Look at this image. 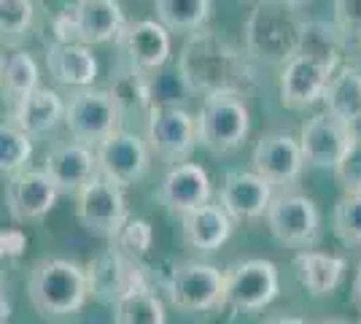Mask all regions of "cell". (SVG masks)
I'll use <instances>...</instances> for the list:
<instances>
[{
  "mask_svg": "<svg viewBox=\"0 0 361 324\" xmlns=\"http://www.w3.org/2000/svg\"><path fill=\"white\" fill-rule=\"evenodd\" d=\"M32 0H0V38L6 47H16L32 28Z\"/></svg>",
  "mask_w": 361,
  "mask_h": 324,
  "instance_id": "d6a6232c",
  "label": "cell"
},
{
  "mask_svg": "<svg viewBox=\"0 0 361 324\" xmlns=\"http://www.w3.org/2000/svg\"><path fill=\"white\" fill-rule=\"evenodd\" d=\"M226 306L243 313H259L281 292L278 265L264 257L238 260L226 265Z\"/></svg>",
  "mask_w": 361,
  "mask_h": 324,
  "instance_id": "9c48e42d",
  "label": "cell"
},
{
  "mask_svg": "<svg viewBox=\"0 0 361 324\" xmlns=\"http://www.w3.org/2000/svg\"><path fill=\"white\" fill-rule=\"evenodd\" d=\"M121 122L124 116L108 90H94V87L75 90L65 108V127L71 138L90 143L94 149L114 133H119Z\"/></svg>",
  "mask_w": 361,
  "mask_h": 324,
  "instance_id": "52a82bcc",
  "label": "cell"
},
{
  "mask_svg": "<svg viewBox=\"0 0 361 324\" xmlns=\"http://www.w3.org/2000/svg\"><path fill=\"white\" fill-rule=\"evenodd\" d=\"M114 324H167L165 303L149 284L135 287L114 303Z\"/></svg>",
  "mask_w": 361,
  "mask_h": 324,
  "instance_id": "83f0119b",
  "label": "cell"
},
{
  "mask_svg": "<svg viewBox=\"0 0 361 324\" xmlns=\"http://www.w3.org/2000/svg\"><path fill=\"white\" fill-rule=\"evenodd\" d=\"M334 68L326 62L316 60L310 54H294L291 60L281 68L278 78V92H281V106L288 111H305L324 100V92L329 87Z\"/></svg>",
  "mask_w": 361,
  "mask_h": 324,
  "instance_id": "4fadbf2b",
  "label": "cell"
},
{
  "mask_svg": "<svg viewBox=\"0 0 361 324\" xmlns=\"http://www.w3.org/2000/svg\"><path fill=\"white\" fill-rule=\"evenodd\" d=\"M44 170L51 176V181L57 184L62 195H73V198L100 176L94 146L75 138L51 146L44 160Z\"/></svg>",
  "mask_w": 361,
  "mask_h": 324,
  "instance_id": "e0dca14e",
  "label": "cell"
},
{
  "mask_svg": "<svg viewBox=\"0 0 361 324\" xmlns=\"http://www.w3.org/2000/svg\"><path fill=\"white\" fill-rule=\"evenodd\" d=\"M186 95H195L189 90V84L180 76L178 65L170 73H151V97L154 106H178L180 100H186Z\"/></svg>",
  "mask_w": 361,
  "mask_h": 324,
  "instance_id": "d590c367",
  "label": "cell"
},
{
  "mask_svg": "<svg viewBox=\"0 0 361 324\" xmlns=\"http://www.w3.org/2000/svg\"><path fill=\"white\" fill-rule=\"evenodd\" d=\"M151 244H154V227L140 216H130L121 232L114 238V246L130 254L133 260H143L151 251Z\"/></svg>",
  "mask_w": 361,
  "mask_h": 324,
  "instance_id": "e575fe53",
  "label": "cell"
},
{
  "mask_svg": "<svg viewBox=\"0 0 361 324\" xmlns=\"http://www.w3.org/2000/svg\"><path fill=\"white\" fill-rule=\"evenodd\" d=\"M32 160V136L14 122H3L0 127V170L3 176H14L25 170Z\"/></svg>",
  "mask_w": 361,
  "mask_h": 324,
  "instance_id": "1f68e13d",
  "label": "cell"
},
{
  "mask_svg": "<svg viewBox=\"0 0 361 324\" xmlns=\"http://www.w3.org/2000/svg\"><path fill=\"white\" fill-rule=\"evenodd\" d=\"M178 71L195 95H211L219 90L245 92L254 76L240 49L205 28L189 32L178 54Z\"/></svg>",
  "mask_w": 361,
  "mask_h": 324,
  "instance_id": "6da1fadb",
  "label": "cell"
},
{
  "mask_svg": "<svg viewBox=\"0 0 361 324\" xmlns=\"http://www.w3.org/2000/svg\"><path fill=\"white\" fill-rule=\"evenodd\" d=\"M108 92L114 95V100H116V106H119L124 119H130V116H143V119H149L151 108H154V97H151V73H143V71L133 68L130 62H124V65H119V68L111 73Z\"/></svg>",
  "mask_w": 361,
  "mask_h": 324,
  "instance_id": "484cf974",
  "label": "cell"
},
{
  "mask_svg": "<svg viewBox=\"0 0 361 324\" xmlns=\"http://www.w3.org/2000/svg\"><path fill=\"white\" fill-rule=\"evenodd\" d=\"M38 65L27 52H14L3 57V95L16 103L38 90Z\"/></svg>",
  "mask_w": 361,
  "mask_h": 324,
  "instance_id": "4dcf8cb0",
  "label": "cell"
},
{
  "mask_svg": "<svg viewBox=\"0 0 361 324\" xmlns=\"http://www.w3.org/2000/svg\"><path fill=\"white\" fill-rule=\"evenodd\" d=\"M359 324H361V322H359Z\"/></svg>",
  "mask_w": 361,
  "mask_h": 324,
  "instance_id": "f6af8a7d",
  "label": "cell"
},
{
  "mask_svg": "<svg viewBox=\"0 0 361 324\" xmlns=\"http://www.w3.org/2000/svg\"><path fill=\"white\" fill-rule=\"evenodd\" d=\"M46 68L49 76L62 87L84 90L97 78V57L87 44H65L54 41L46 47Z\"/></svg>",
  "mask_w": 361,
  "mask_h": 324,
  "instance_id": "603a6c76",
  "label": "cell"
},
{
  "mask_svg": "<svg viewBox=\"0 0 361 324\" xmlns=\"http://www.w3.org/2000/svg\"><path fill=\"white\" fill-rule=\"evenodd\" d=\"M167 300L183 313H205L226 306V273L202 260H189L170 270L165 281Z\"/></svg>",
  "mask_w": 361,
  "mask_h": 324,
  "instance_id": "5b68a950",
  "label": "cell"
},
{
  "mask_svg": "<svg viewBox=\"0 0 361 324\" xmlns=\"http://www.w3.org/2000/svg\"><path fill=\"white\" fill-rule=\"evenodd\" d=\"M87 276H90L92 297H97L100 303H111V306L124 292L146 284V276L137 268V260H133L116 246H111L106 254L87 263Z\"/></svg>",
  "mask_w": 361,
  "mask_h": 324,
  "instance_id": "d6986e66",
  "label": "cell"
},
{
  "mask_svg": "<svg viewBox=\"0 0 361 324\" xmlns=\"http://www.w3.org/2000/svg\"><path fill=\"white\" fill-rule=\"evenodd\" d=\"M60 189L44 168H25L8 176L6 181V205L14 222H38L60 200Z\"/></svg>",
  "mask_w": 361,
  "mask_h": 324,
  "instance_id": "5bb4252c",
  "label": "cell"
},
{
  "mask_svg": "<svg viewBox=\"0 0 361 324\" xmlns=\"http://www.w3.org/2000/svg\"><path fill=\"white\" fill-rule=\"evenodd\" d=\"M27 297L35 313H41L44 319L73 316L92 297L87 265L60 257L35 263L27 276Z\"/></svg>",
  "mask_w": 361,
  "mask_h": 324,
  "instance_id": "3957f363",
  "label": "cell"
},
{
  "mask_svg": "<svg viewBox=\"0 0 361 324\" xmlns=\"http://www.w3.org/2000/svg\"><path fill=\"white\" fill-rule=\"evenodd\" d=\"M331 227L343 244L361 246V192L356 195L343 192V198L334 203L331 211Z\"/></svg>",
  "mask_w": 361,
  "mask_h": 324,
  "instance_id": "836d02e7",
  "label": "cell"
},
{
  "mask_svg": "<svg viewBox=\"0 0 361 324\" xmlns=\"http://www.w3.org/2000/svg\"><path fill=\"white\" fill-rule=\"evenodd\" d=\"M264 222L272 238L283 246L313 248L321 241V211L316 200H310L307 195L297 192L275 195Z\"/></svg>",
  "mask_w": 361,
  "mask_h": 324,
  "instance_id": "30bf717a",
  "label": "cell"
},
{
  "mask_svg": "<svg viewBox=\"0 0 361 324\" xmlns=\"http://www.w3.org/2000/svg\"><path fill=\"white\" fill-rule=\"evenodd\" d=\"M321 324H350V322H321Z\"/></svg>",
  "mask_w": 361,
  "mask_h": 324,
  "instance_id": "ee69618b",
  "label": "cell"
},
{
  "mask_svg": "<svg viewBox=\"0 0 361 324\" xmlns=\"http://www.w3.org/2000/svg\"><path fill=\"white\" fill-rule=\"evenodd\" d=\"M65 108L68 103H62V97L54 90L38 87L27 97L16 100L8 122H14L30 136H46V133L57 130L60 124H65Z\"/></svg>",
  "mask_w": 361,
  "mask_h": 324,
  "instance_id": "cb8c5ba5",
  "label": "cell"
},
{
  "mask_svg": "<svg viewBox=\"0 0 361 324\" xmlns=\"http://www.w3.org/2000/svg\"><path fill=\"white\" fill-rule=\"evenodd\" d=\"M235 219L226 214L221 203H205L195 211L180 216V235L183 244L200 254H213L224 246L232 235Z\"/></svg>",
  "mask_w": 361,
  "mask_h": 324,
  "instance_id": "7402d4cb",
  "label": "cell"
},
{
  "mask_svg": "<svg viewBox=\"0 0 361 324\" xmlns=\"http://www.w3.org/2000/svg\"><path fill=\"white\" fill-rule=\"evenodd\" d=\"M143 136L149 140L151 152L170 165L189 162V157L200 146L197 116H192L183 106H154Z\"/></svg>",
  "mask_w": 361,
  "mask_h": 324,
  "instance_id": "8fae6325",
  "label": "cell"
},
{
  "mask_svg": "<svg viewBox=\"0 0 361 324\" xmlns=\"http://www.w3.org/2000/svg\"><path fill=\"white\" fill-rule=\"evenodd\" d=\"M324 108L340 122H356L361 116V71L353 65H340L324 92Z\"/></svg>",
  "mask_w": 361,
  "mask_h": 324,
  "instance_id": "4316f807",
  "label": "cell"
},
{
  "mask_svg": "<svg viewBox=\"0 0 361 324\" xmlns=\"http://www.w3.org/2000/svg\"><path fill=\"white\" fill-rule=\"evenodd\" d=\"M348 130H350V138H353V140H361V116L356 119V122L348 124Z\"/></svg>",
  "mask_w": 361,
  "mask_h": 324,
  "instance_id": "b9f144b4",
  "label": "cell"
},
{
  "mask_svg": "<svg viewBox=\"0 0 361 324\" xmlns=\"http://www.w3.org/2000/svg\"><path fill=\"white\" fill-rule=\"evenodd\" d=\"M154 8L170 32H197L211 16V0H154Z\"/></svg>",
  "mask_w": 361,
  "mask_h": 324,
  "instance_id": "f546056e",
  "label": "cell"
},
{
  "mask_svg": "<svg viewBox=\"0 0 361 324\" xmlns=\"http://www.w3.org/2000/svg\"><path fill=\"white\" fill-rule=\"evenodd\" d=\"M283 3H286V6H291V8H297V11H300V8H305V6L310 3V0H283Z\"/></svg>",
  "mask_w": 361,
  "mask_h": 324,
  "instance_id": "7bdbcfd3",
  "label": "cell"
},
{
  "mask_svg": "<svg viewBox=\"0 0 361 324\" xmlns=\"http://www.w3.org/2000/svg\"><path fill=\"white\" fill-rule=\"evenodd\" d=\"M345 38L334 22H305V35H302V54H310L316 60L326 62L329 68H340L343 65V54H345Z\"/></svg>",
  "mask_w": 361,
  "mask_h": 324,
  "instance_id": "f1b7e54d",
  "label": "cell"
},
{
  "mask_svg": "<svg viewBox=\"0 0 361 324\" xmlns=\"http://www.w3.org/2000/svg\"><path fill=\"white\" fill-rule=\"evenodd\" d=\"M213 198V184L208 170L197 162H178L170 165V170L162 179V186L157 192L159 205H165L167 214L183 216L195 211L200 205L211 203Z\"/></svg>",
  "mask_w": 361,
  "mask_h": 324,
  "instance_id": "ac0fdd59",
  "label": "cell"
},
{
  "mask_svg": "<svg viewBox=\"0 0 361 324\" xmlns=\"http://www.w3.org/2000/svg\"><path fill=\"white\" fill-rule=\"evenodd\" d=\"M300 146L307 168L334 170L350 146V130L345 122H340L337 116H331L324 108L302 124Z\"/></svg>",
  "mask_w": 361,
  "mask_h": 324,
  "instance_id": "9a60e30c",
  "label": "cell"
},
{
  "mask_svg": "<svg viewBox=\"0 0 361 324\" xmlns=\"http://www.w3.org/2000/svg\"><path fill=\"white\" fill-rule=\"evenodd\" d=\"M97 165L100 173L116 181L119 186H133L146 179L151 170V146L146 136H137L130 130H119L108 140H103L97 149Z\"/></svg>",
  "mask_w": 361,
  "mask_h": 324,
  "instance_id": "7c38bea8",
  "label": "cell"
},
{
  "mask_svg": "<svg viewBox=\"0 0 361 324\" xmlns=\"http://www.w3.org/2000/svg\"><path fill=\"white\" fill-rule=\"evenodd\" d=\"M334 25L348 47H361V0H334Z\"/></svg>",
  "mask_w": 361,
  "mask_h": 324,
  "instance_id": "74e56055",
  "label": "cell"
},
{
  "mask_svg": "<svg viewBox=\"0 0 361 324\" xmlns=\"http://www.w3.org/2000/svg\"><path fill=\"white\" fill-rule=\"evenodd\" d=\"M302 35L305 22L297 16V8L286 6L283 0H259L243 28L245 54L251 60L281 68L300 54Z\"/></svg>",
  "mask_w": 361,
  "mask_h": 324,
  "instance_id": "7a4b0ae2",
  "label": "cell"
},
{
  "mask_svg": "<svg viewBox=\"0 0 361 324\" xmlns=\"http://www.w3.org/2000/svg\"><path fill=\"white\" fill-rule=\"evenodd\" d=\"M116 44L124 54V62L143 73H157L170 60V30L159 19L130 22L116 38Z\"/></svg>",
  "mask_w": 361,
  "mask_h": 324,
  "instance_id": "ffe728a7",
  "label": "cell"
},
{
  "mask_svg": "<svg viewBox=\"0 0 361 324\" xmlns=\"http://www.w3.org/2000/svg\"><path fill=\"white\" fill-rule=\"evenodd\" d=\"M0 246H3V257H22V251L27 248V238H25V232L19 230V227H11V230H3L0 235Z\"/></svg>",
  "mask_w": 361,
  "mask_h": 324,
  "instance_id": "f35d334b",
  "label": "cell"
},
{
  "mask_svg": "<svg viewBox=\"0 0 361 324\" xmlns=\"http://www.w3.org/2000/svg\"><path fill=\"white\" fill-rule=\"evenodd\" d=\"M251 165L259 176H264L272 186L294 184L305 170V155H302L300 138L272 130L256 140L251 152Z\"/></svg>",
  "mask_w": 361,
  "mask_h": 324,
  "instance_id": "2e32d148",
  "label": "cell"
},
{
  "mask_svg": "<svg viewBox=\"0 0 361 324\" xmlns=\"http://www.w3.org/2000/svg\"><path fill=\"white\" fill-rule=\"evenodd\" d=\"M334 173V181L340 184L343 192L348 195H356L361 192V140L350 138V146L343 155V160L337 162V168L331 170Z\"/></svg>",
  "mask_w": 361,
  "mask_h": 324,
  "instance_id": "8d00e7d4",
  "label": "cell"
},
{
  "mask_svg": "<svg viewBox=\"0 0 361 324\" xmlns=\"http://www.w3.org/2000/svg\"><path fill=\"white\" fill-rule=\"evenodd\" d=\"M127 28L119 0H75L73 8L54 16V38L65 44H108Z\"/></svg>",
  "mask_w": 361,
  "mask_h": 324,
  "instance_id": "8992f818",
  "label": "cell"
},
{
  "mask_svg": "<svg viewBox=\"0 0 361 324\" xmlns=\"http://www.w3.org/2000/svg\"><path fill=\"white\" fill-rule=\"evenodd\" d=\"M345 260L337 254L316 251V248H305L294 257V270L300 278L302 289L310 297H326L331 294L345 276Z\"/></svg>",
  "mask_w": 361,
  "mask_h": 324,
  "instance_id": "d4e9b609",
  "label": "cell"
},
{
  "mask_svg": "<svg viewBox=\"0 0 361 324\" xmlns=\"http://www.w3.org/2000/svg\"><path fill=\"white\" fill-rule=\"evenodd\" d=\"M272 198V184L259 176L256 170H232L226 173L221 192H219V203L226 208V214L235 222H256L262 216H267Z\"/></svg>",
  "mask_w": 361,
  "mask_h": 324,
  "instance_id": "44dd1931",
  "label": "cell"
},
{
  "mask_svg": "<svg viewBox=\"0 0 361 324\" xmlns=\"http://www.w3.org/2000/svg\"><path fill=\"white\" fill-rule=\"evenodd\" d=\"M262 324H307V322H302L300 316H270V319H264Z\"/></svg>",
  "mask_w": 361,
  "mask_h": 324,
  "instance_id": "60d3db41",
  "label": "cell"
},
{
  "mask_svg": "<svg viewBox=\"0 0 361 324\" xmlns=\"http://www.w3.org/2000/svg\"><path fill=\"white\" fill-rule=\"evenodd\" d=\"M353 303L361 308V260L356 265V276H353Z\"/></svg>",
  "mask_w": 361,
  "mask_h": 324,
  "instance_id": "ab89813d",
  "label": "cell"
},
{
  "mask_svg": "<svg viewBox=\"0 0 361 324\" xmlns=\"http://www.w3.org/2000/svg\"><path fill=\"white\" fill-rule=\"evenodd\" d=\"M75 219L90 235L114 241L130 219L124 186L100 173L75 195Z\"/></svg>",
  "mask_w": 361,
  "mask_h": 324,
  "instance_id": "ba28073f",
  "label": "cell"
},
{
  "mask_svg": "<svg viewBox=\"0 0 361 324\" xmlns=\"http://www.w3.org/2000/svg\"><path fill=\"white\" fill-rule=\"evenodd\" d=\"M251 133V108L240 90H219L202 97L197 114V138L211 155H232Z\"/></svg>",
  "mask_w": 361,
  "mask_h": 324,
  "instance_id": "277c9868",
  "label": "cell"
}]
</instances>
